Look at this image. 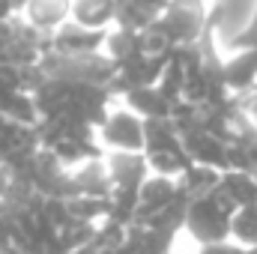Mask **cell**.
I'll return each instance as SVG.
<instances>
[{
  "instance_id": "cell-32",
  "label": "cell",
  "mask_w": 257,
  "mask_h": 254,
  "mask_svg": "<svg viewBox=\"0 0 257 254\" xmlns=\"http://www.w3.org/2000/svg\"><path fill=\"white\" fill-rule=\"evenodd\" d=\"M242 254H257V245H251V248H245Z\"/></svg>"
},
{
  "instance_id": "cell-33",
  "label": "cell",
  "mask_w": 257,
  "mask_h": 254,
  "mask_svg": "<svg viewBox=\"0 0 257 254\" xmlns=\"http://www.w3.org/2000/svg\"><path fill=\"white\" fill-rule=\"evenodd\" d=\"M200 3H209V0H200Z\"/></svg>"
},
{
  "instance_id": "cell-35",
  "label": "cell",
  "mask_w": 257,
  "mask_h": 254,
  "mask_svg": "<svg viewBox=\"0 0 257 254\" xmlns=\"http://www.w3.org/2000/svg\"><path fill=\"white\" fill-rule=\"evenodd\" d=\"M254 177H257V174H254Z\"/></svg>"
},
{
  "instance_id": "cell-5",
  "label": "cell",
  "mask_w": 257,
  "mask_h": 254,
  "mask_svg": "<svg viewBox=\"0 0 257 254\" xmlns=\"http://www.w3.org/2000/svg\"><path fill=\"white\" fill-rule=\"evenodd\" d=\"M147 120L126 108L120 99L108 108L105 120L96 126V141L102 153H144Z\"/></svg>"
},
{
  "instance_id": "cell-15",
  "label": "cell",
  "mask_w": 257,
  "mask_h": 254,
  "mask_svg": "<svg viewBox=\"0 0 257 254\" xmlns=\"http://www.w3.org/2000/svg\"><path fill=\"white\" fill-rule=\"evenodd\" d=\"M117 99L144 120H171L174 102H168L159 87H135V90H126L123 96H117Z\"/></svg>"
},
{
  "instance_id": "cell-23",
  "label": "cell",
  "mask_w": 257,
  "mask_h": 254,
  "mask_svg": "<svg viewBox=\"0 0 257 254\" xmlns=\"http://www.w3.org/2000/svg\"><path fill=\"white\" fill-rule=\"evenodd\" d=\"M159 90H162V96L168 99V102H180L183 99V87H186V66L183 60L177 57V54H171V60L165 66V72H162V78H159V84H156Z\"/></svg>"
},
{
  "instance_id": "cell-24",
  "label": "cell",
  "mask_w": 257,
  "mask_h": 254,
  "mask_svg": "<svg viewBox=\"0 0 257 254\" xmlns=\"http://www.w3.org/2000/svg\"><path fill=\"white\" fill-rule=\"evenodd\" d=\"M245 248L233 239H221V242H209V245H197V254H242Z\"/></svg>"
},
{
  "instance_id": "cell-2",
  "label": "cell",
  "mask_w": 257,
  "mask_h": 254,
  "mask_svg": "<svg viewBox=\"0 0 257 254\" xmlns=\"http://www.w3.org/2000/svg\"><path fill=\"white\" fill-rule=\"evenodd\" d=\"M144 156L150 162V174H162V177H177L192 165L186 147H183V135L171 120H147V138H144Z\"/></svg>"
},
{
  "instance_id": "cell-4",
  "label": "cell",
  "mask_w": 257,
  "mask_h": 254,
  "mask_svg": "<svg viewBox=\"0 0 257 254\" xmlns=\"http://www.w3.org/2000/svg\"><path fill=\"white\" fill-rule=\"evenodd\" d=\"M42 75L57 78V81H72V84H90V87H114L117 66L111 63L105 54H84V57H63L48 51L42 57Z\"/></svg>"
},
{
  "instance_id": "cell-29",
  "label": "cell",
  "mask_w": 257,
  "mask_h": 254,
  "mask_svg": "<svg viewBox=\"0 0 257 254\" xmlns=\"http://www.w3.org/2000/svg\"><path fill=\"white\" fill-rule=\"evenodd\" d=\"M245 105H248L251 123H254V129H257V90H254V93H248V96H245Z\"/></svg>"
},
{
  "instance_id": "cell-16",
  "label": "cell",
  "mask_w": 257,
  "mask_h": 254,
  "mask_svg": "<svg viewBox=\"0 0 257 254\" xmlns=\"http://www.w3.org/2000/svg\"><path fill=\"white\" fill-rule=\"evenodd\" d=\"M227 171L257 174V129L251 120L242 123L227 141Z\"/></svg>"
},
{
  "instance_id": "cell-28",
  "label": "cell",
  "mask_w": 257,
  "mask_h": 254,
  "mask_svg": "<svg viewBox=\"0 0 257 254\" xmlns=\"http://www.w3.org/2000/svg\"><path fill=\"white\" fill-rule=\"evenodd\" d=\"M18 12H15V6H12V0H0V21H6V18H15Z\"/></svg>"
},
{
  "instance_id": "cell-34",
  "label": "cell",
  "mask_w": 257,
  "mask_h": 254,
  "mask_svg": "<svg viewBox=\"0 0 257 254\" xmlns=\"http://www.w3.org/2000/svg\"><path fill=\"white\" fill-rule=\"evenodd\" d=\"M174 254H183V251H174Z\"/></svg>"
},
{
  "instance_id": "cell-20",
  "label": "cell",
  "mask_w": 257,
  "mask_h": 254,
  "mask_svg": "<svg viewBox=\"0 0 257 254\" xmlns=\"http://www.w3.org/2000/svg\"><path fill=\"white\" fill-rule=\"evenodd\" d=\"M0 114H6L15 123H24V126H39L42 123V111H39L36 96L30 90H18V93L6 96L0 102Z\"/></svg>"
},
{
  "instance_id": "cell-22",
  "label": "cell",
  "mask_w": 257,
  "mask_h": 254,
  "mask_svg": "<svg viewBox=\"0 0 257 254\" xmlns=\"http://www.w3.org/2000/svg\"><path fill=\"white\" fill-rule=\"evenodd\" d=\"M230 239L239 242L242 248L257 245V203L239 206L230 218Z\"/></svg>"
},
{
  "instance_id": "cell-14",
  "label": "cell",
  "mask_w": 257,
  "mask_h": 254,
  "mask_svg": "<svg viewBox=\"0 0 257 254\" xmlns=\"http://www.w3.org/2000/svg\"><path fill=\"white\" fill-rule=\"evenodd\" d=\"M18 15L42 36H51L69 21V0H27V6Z\"/></svg>"
},
{
  "instance_id": "cell-19",
  "label": "cell",
  "mask_w": 257,
  "mask_h": 254,
  "mask_svg": "<svg viewBox=\"0 0 257 254\" xmlns=\"http://www.w3.org/2000/svg\"><path fill=\"white\" fill-rule=\"evenodd\" d=\"M141 51H144L141 33L126 30V27H111V30H108V39H105L102 54H105V57H108L114 66L126 63L128 57H135V54H141Z\"/></svg>"
},
{
  "instance_id": "cell-27",
  "label": "cell",
  "mask_w": 257,
  "mask_h": 254,
  "mask_svg": "<svg viewBox=\"0 0 257 254\" xmlns=\"http://www.w3.org/2000/svg\"><path fill=\"white\" fill-rule=\"evenodd\" d=\"M96 254H138V251H135V245L126 239V242H120V245H102V248H96Z\"/></svg>"
},
{
  "instance_id": "cell-26",
  "label": "cell",
  "mask_w": 257,
  "mask_h": 254,
  "mask_svg": "<svg viewBox=\"0 0 257 254\" xmlns=\"http://www.w3.org/2000/svg\"><path fill=\"white\" fill-rule=\"evenodd\" d=\"M132 3H135V6H141V9H144V12L156 21V18H159V15H162L171 3H174V0H132Z\"/></svg>"
},
{
  "instance_id": "cell-1",
  "label": "cell",
  "mask_w": 257,
  "mask_h": 254,
  "mask_svg": "<svg viewBox=\"0 0 257 254\" xmlns=\"http://www.w3.org/2000/svg\"><path fill=\"white\" fill-rule=\"evenodd\" d=\"M233 212H236V206L224 197L221 189L209 191L203 197H192L189 209H186L183 233H189L197 245L230 239V218H233Z\"/></svg>"
},
{
  "instance_id": "cell-10",
  "label": "cell",
  "mask_w": 257,
  "mask_h": 254,
  "mask_svg": "<svg viewBox=\"0 0 257 254\" xmlns=\"http://www.w3.org/2000/svg\"><path fill=\"white\" fill-rule=\"evenodd\" d=\"M183 194L177 177H162V174H150L144 180V186L138 191V212H135V224L150 221L156 212L168 209L177 197Z\"/></svg>"
},
{
  "instance_id": "cell-21",
  "label": "cell",
  "mask_w": 257,
  "mask_h": 254,
  "mask_svg": "<svg viewBox=\"0 0 257 254\" xmlns=\"http://www.w3.org/2000/svg\"><path fill=\"white\" fill-rule=\"evenodd\" d=\"M218 183H221V171L209 168V165H194L192 162L180 174V189L186 191L189 197H203V194L218 189Z\"/></svg>"
},
{
  "instance_id": "cell-3",
  "label": "cell",
  "mask_w": 257,
  "mask_h": 254,
  "mask_svg": "<svg viewBox=\"0 0 257 254\" xmlns=\"http://www.w3.org/2000/svg\"><path fill=\"white\" fill-rule=\"evenodd\" d=\"M150 30H156L171 48L197 45L206 36V3H200V0H174L150 24Z\"/></svg>"
},
{
  "instance_id": "cell-11",
  "label": "cell",
  "mask_w": 257,
  "mask_h": 254,
  "mask_svg": "<svg viewBox=\"0 0 257 254\" xmlns=\"http://www.w3.org/2000/svg\"><path fill=\"white\" fill-rule=\"evenodd\" d=\"M224 84L233 96H248L257 90V48H236L221 54Z\"/></svg>"
},
{
  "instance_id": "cell-9",
  "label": "cell",
  "mask_w": 257,
  "mask_h": 254,
  "mask_svg": "<svg viewBox=\"0 0 257 254\" xmlns=\"http://www.w3.org/2000/svg\"><path fill=\"white\" fill-rule=\"evenodd\" d=\"M69 183H72V197H78V194H84V197H111L114 180H111L105 153L72 165L69 168Z\"/></svg>"
},
{
  "instance_id": "cell-8",
  "label": "cell",
  "mask_w": 257,
  "mask_h": 254,
  "mask_svg": "<svg viewBox=\"0 0 257 254\" xmlns=\"http://www.w3.org/2000/svg\"><path fill=\"white\" fill-rule=\"evenodd\" d=\"M108 39V30H93L78 21H66L48 36V51L63 54V57H84V54H102Z\"/></svg>"
},
{
  "instance_id": "cell-17",
  "label": "cell",
  "mask_w": 257,
  "mask_h": 254,
  "mask_svg": "<svg viewBox=\"0 0 257 254\" xmlns=\"http://www.w3.org/2000/svg\"><path fill=\"white\" fill-rule=\"evenodd\" d=\"M120 0H69V18L93 27V30H111L117 21Z\"/></svg>"
},
{
  "instance_id": "cell-12",
  "label": "cell",
  "mask_w": 257,
  "mask_h": 254,
  "mask_svg": "<svg viewBox=\"0 0 257 254\" xmlns=\"http://www.w3.org/2000/svg\"><path fill=\"white\" fill-rule=\"evenodd\" d=\"M183 147H186V153L194 165H209V168L227 171V141L215 138L203 126L183 132Z\"/></svg>"
},
{
  "instance_id": "cell-6",
  "label": "cell",
  "mask_w": 257,
  "mask_h": 254,
  "mask_svg": "<svg viewBox=\"0 0 257 254\" xmlns=\"http://www.w3.org/2000/svg\"><path fill=\"white\" fill-rule=\"evenodd\" d=\"M257 9V0H209L206 3V36L215 42L221 54L233 48V42L245 33Z\"/></svg>"
},
{
  "instance_id": "cell-31",
  "label": "cell",
  "mask_w": 257,
  "mask_h": 254,
  "mask_svg": "<svg viewBox=\"0 0 257 254\" xmlns=\"http://www.w3.org/2000/svg\"><path fill=\"white\" fill-rule=\"evenodd\" d=\"M12 6H15V12H21V9L27 6V0H12Z\"/></svg>"
},
{
  "instance_id": "cell-25",
  "label": "cell",
  "mask_w": 257,
  "mask_h": 254,
  "mask_svg": "<svg viewBox=\"0 0 257 254\" xmlns=\"http://www.w3.org/2000/svg\"><path fill=\"white\" fill-rule=\"evenodd\" d=\"M236 48H257V9H254L251 24H248V27H245V33L233 42V48H230V51H236Z\"/></svg>"
},
{
  "instance_id": "cell-13",
  "label": "cell",
  "mask_w": 257,
  "mask_h": 254,
  "mask_svg": "<svg viewBox=\"0 0 257 254\" xmlns=\"http://www.w3.org/2000/svg\"><path fill=\"white\" fill-rule=\"evenodd\" d=\"M105 162H108L114 189L138 191L150 177V162L144 153H105Z\"/></svg>"
},
{
  "instance_id": "cell-30",
  "label": "cell",
  "mask_w": 257,
  "mask_h": 254,
  "mask_svg": "<svg viewBox=\"0 0 257 254\" xmlns=\"http://www.w3.org/2000/svg\"><path fill=\"white\" fill-rule=\"evenodd\" d=\"M0 254H24V251H21L18 245H3V248H0Z\"/></svg>"
},
{
  "instance_id": "cell-7",
  "label": "cell",
  "mask_w": 257,
  "mask_h": 254,
  "mask_svg": "<svg viewBox=\"0 0 257 254\" xmlns=\"http://www.w3.org/2000/svg\"><path fill=\"white\" fill-rule=\"evenodd\" d=\"M42 150L39 144V126H24L0 114V165L3 168H21Z\"/></svg>"
},
{
  "instance_id": "cell-18",
  "label": "cell",
  "mask_w": 257,
  "mask_h": 254,
  "mask_svg": "<svg viewBox=\"0 0 257 254\" xmlns=\"http://www.w3.org/2000/svg\"><path fill=\"white\" fill-rule=\"evenodd\" d=\"M218 189L224 191V197L236 209L239 206H248V203H257V177L254 174H245V171H221Z\"/></svg>"
}]
</instances>
